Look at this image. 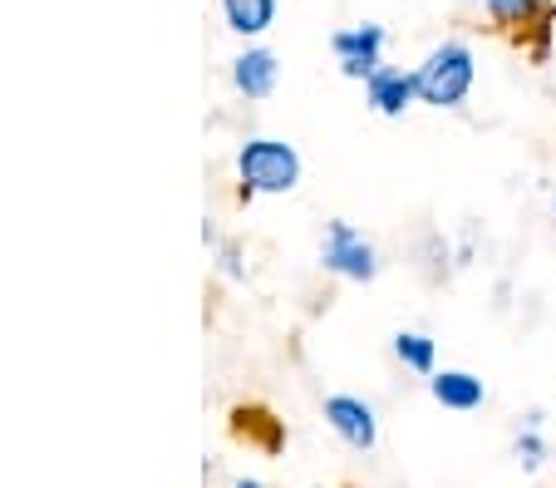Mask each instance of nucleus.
Listing matches in <instances>:
<instances>
[{
  "label": "nucleus",
  "instance_id": "nucleus-1",
  "mask_svg": "<svg viewBox=\"0 0 556 488\" xmlns=\"http://www.w3.org/2000/svg\"><path fill=\"white\" fill-rule=\"evenodd\" d=\"M419 75V104L429 109H463L478 85V54L468 40H443L424 54V64L414 70Z\"/></svg>",
  "mask_w": 556,
  "mask_h": 488
},
{
  "label": "nucleus",
  "instance_id": "nucleus-2",
  "mask_svg": "<svg viewBox=\"0 0 556 488\" xmlns=\"http://www.w3.org/2000/svg\"><path fill=\"white\" fill-rule=\"evenodd\" d=\"M237 178H242V192L256 198H276V192H291L301 183V153L281 138H247L242 153H237Z\"/></svg>",
  "mask_w": 556,
  "mask_h": 488
},
{
  "label": "nucleus",
  "instance_id": "nucleus-3",
  "mask_svg": "<svg viewBox=\"0 0 556 488\" xmlns=\"http://www.w3.org/2000/svg\"><path fill=\"white\" fill-rule=\"evenodd\" d=\"M320 266H326L330 276H340V281H375L379 247L369 242L355 223L336 217V223L326 227V237H320Z\"/></svg>",
  "mask_w": 556,
  "mask_h": 488
},
{
  "label": "nucleus",
  "instance_id": "nucleus-4",
  "mask_svg": "<svg viewBox=\"0 0 556 488\" xmlns=\"http://www.w3.org/2000/svg\"><path fill=\"white\" fill-rule=\"evenodd\" d=\"M384 40H389L384 25H375V21L350 25V30H336L330 35V50H336V60H340V75L365 85L379 64H384Z\"/></svg>",
  "mask_w": 556,
  "mask_h": 488
},
{
  "label": "nucleus",
  "instance_id": "nucleus-5",
  "mask_svg": "<svg viewBox=\"0 0 556 488\" xmlns=\"http://www.w3.org/2000/svg\"><path fill=\"white\" fill-rule=\"evenodd\" d=\"M326 425L336 429L350 449H359V454H369V449L379 445V414H375V404L359 400V395H330Z\"/></svg>",
  "mask_w": 556,
  "mask_h": 488
},
{
  "label": "nucleus",
  "instance_id": "nucleus-6",
  "mask_svg": "<svg viewBox=\"0 0 556 488\" xmlns=\"http://www.w3.org/2000/svg\"><path fill=\"white\" fill-rule=\"evenodd\" d=\"M365 104L379 118H404L419 104V75L414 70H394V64H379L375 75L365 79Z\"/></svg>",
  "mask_w": 556,
  "mask_h": 488
},
{
  "label": "nucleus",
  "instance_id": "nucleus-7",
  "mask_svg": "<svg viewBox=\"0 0 556 488\" xmlns=\"http://www.w3.org/2000/svg\"><path fill=\"white\" fill-rule=\"evenodd\" d=\"M276 79H281V60H276L266 45L242 50L231 60V85H237V95H247V99H266L276 89Z\"/></svg>",
  "mask_w": 556,
  "mask_h": 488
},
{
  "label": "nucleus",
  "instance_id": "nucleus-8",
  "mask_svg": "<svg viewBox=\"0 0 556 488\" xmlns=\"http://www.w3.org/2000/svg\"><path fill=\"white\" fill-rule=\"evenodd\" d=\"M429 395L443 404V410H458V414L483 410L488 404V385L478 380L472 371H433L429 375Z\"/></svg>",
  "mask_w": 556,
  "mask_h": 488
},
{
  "label": "nucleus",
  "instance_id": "nucleus-9",
  "mask_svg": "<svg viewBox=\"0 0 556 488\" xmlns=\"http://www.w3.org/2000/svg\"><path fill=\"white\" fill-rule=\"evenodd\" d=\"M222 15H227V30L237 35H266L276 21V0H222Z\"/></svg>",
  "mask_w": 556,
  "mask_h": 488
},
{
  "label": "nucleus",
  "instance_id": "nucleus-10",
  "mask_svg": "<svg viewBox=\"0 0 556 488\" xmlns=\"http://www.w3.org/2000/svg\"><path fill=\"white\" fill-rule=\"evenodd\" d=\"M483 11H488V21H493L497 30L522 35L546 15V0H483Z\"/></svg>",
  "mask_w": 556,
  "mask_h": 488
},
{
  "label": "nucleus",
  "instance_id": "nucleus-11",
  "mask_svg": "<svg viewBox=\"0 0 556 488\" xmlns=\"http://www.w3.org/2000/svg\"><path fill=\"white\" fill-rule=\"evenodd\" d=\"M394 361L414 375H433L439 371V346H433V336H424V330H400V336H394Z\"/></svg>",
  "mask_w": 556,
  "mask_h": 488
},
{
  "label": "nucleus",
  "instance_id": "nucleus-12",
  "mask_svg": "<svg viewBox=\"0 0 556 488\" xmlns=\"http://www.w3.org/2000/svg\"><path fill=\"white\" fill-rule=\"evenodd\" d=\"M513 459L527 468V474H536V468L546 464V439H542V425H527V420H522V429H517V439H513Z\"/></svg>",
  "mask_w": 556,
  "mask_h": 488
},
{
  "label": "nucleus",
  "instance_id": "nucleus-13",
  "mask_svg": "<svg viewBox=\"0 0 556 488\" xmlns=\"http://www.w3.org/2000/svg\"><path fill=\"white\" fill-rule=\"evenodd\" d=\"M222 272H227L231 276V281H242V276H247V266H242V252H237V247H222Z\"/></svg>",
  "mask_w": 556,
  "mask_h": 488
},
{
  "label": "nucleus",
  "instance_id": "nucleus-14",
  "mask_svg": "<svg viewBox=\"0 0 556 488\" xmlns=\"http://www.w3.org/2000/svg\"><path fill=\"white\" fill-rule=\"evenodd\" d=\"M227 488H266V484H262V478H231Z\"/></svg>",
  "mask_w": 556,
  "mask_h": 488
},
{
  "label": "nucleus",
  "instance_id": "nucleus-15",
  "mask_svg": "<svg viewBox=\"0 0 556 488\" xmlns=\"http://www.w3.org/2000/svg\"><path fill=\"white\" fill-rule=\"evenodd\" d=\"M552 213H556V198H552Z\"/></svg>",
  "mask_w": 556,
  "mask_h": 488
}]
</instances>
